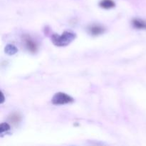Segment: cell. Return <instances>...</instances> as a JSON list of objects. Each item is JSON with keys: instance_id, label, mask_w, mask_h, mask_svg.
Returning <instances> with one entry per match:
<instances>
[{"instance_id": "cell-1", "label": "cell", "mask_w": 146, "mask_h": 146, "mask_svg": "<svg viewBox=\"0 0 146 146\" xmlns=\"http://www.w3.org/2000/svg\"><path fill=\"white\" fill-rule=\"evenodd\" d=\"M76 38V34L72 31H64L61 35L53 34L51 36V41L53 44L57 46H66L71 44Z\"/></svg>"}, {"instance_id": "cell-2", "label": "cell", "mask_w": 146, "mask_h": 146, "mask_svg": "<svg viewBox=\"0 0 146 146\" xmlns=\"http://www.w3.org/2000/svg\"><path fill=\"white\" fill-rule=\"evenodd\" d=\"M73 101H74V99L72 97L62 92H58L56 94L51 100V102L54 105H65V104H70Z\"/></svg>"}, {"instance_id": "cell-3", "label": "cell", "mask_w": 146, "mask_h": 146, "mask_svg": "<svg viewBox=\"0 0 146 146\" xmlns=\"http://www.w3.org/2000/svg\"><path fill=\"white\" fill-rule=\"evenodd\" d=\"M24 42H25L26 47L29 51H31V53H36L37 51V45L33 39H31V37L29 36H26L24 37Z\"/></svg>"}, {"instance_id": "cell-4", "label": "cell", "mask_w": 146, "mask_h": 146, "mask_svg": "<svg viewBox=\"0 0 146 146\" xmlns=\"http://www.w3.org/2000/svg\"><path fill=\"white\" fill-rule=\"evenodd\" d=\"M104 30L105 29H104V27L98 25H93L91 26V27H90L89 29H88V31H89V32L91 33L93 36L100 35V34L104 33Z\"/></svg>"}, {"instance_id": "cell-5", "label": "cell", "mask_w": 146, "mask_h": 146, "mask_svg": "<svg viewBox=\"0 0 146 146\" xmlns=\"http://www.w3.org/2000/svg\"><path fill=\"white\" fill-rule=\"evenodd\" d=\"M133 26L138 29H146V21L140 19H135L132 21Z\"/></svg>"}, {"instance_id": "cell-6", "label": "cell", "mask_w": 146, "mask_h": 146, "mask_svg": "<svg viewBox=\"0 0 146 146\" xmlns=\"http://www.w3.org/2000/svg\"><path fill=\"white\" fill-rule=\"evenodd\" d=\"M100 7L106 9H109L113 8L115 7V2L113 0H102L99 3Z\"/></svg>"}, {"instance_id": "cell-7", "label": "cell", "mask_w": 146, "mask_h": 146, "mask_svg": "<svg viewBox=\"0 0 146 146\" xmlns=\"http://www.w3.org/2000/svg\"><path fill=\"white\" fill-rule=\"evenodd\" d=\"M18 52V48L12 44H8L5 47V53L8 55H14Z\"/></svg>"}, {"instance_id": "cell-8", "label": "cell", "mask_w": 146, "mask_h": 146, "mask_svg": "<svg viewBox=\"0 0 146 146\" xmlns=\"http://www.w3.org/2000/svg\"><path fill=\"white\" fill-rule=\"evenodd\" d=\"M9 120L11 122L14 123H19L21 121V116L19 114L14 113L11 115V117L9 118Z\"/></svg>"}, {"instance_id": "cell-9", "label": "cell", "mask_w": 146, "mask_h": 146, "mask_svg": "<svg viewBox=\"0 0 146 146\" xmlns=\"http://www.w3.org/2000/svg\"><path fill=\"white\" fill-rule=\"evenodd\" d=\"M9 130H10V125H9L8 123H2L0 125V133H1V134H2L3 133L9 131Z\"/></svg>"}, {"instance_id": "cell-10", "label": "cell", "mask_w": 146, "mask_h": 146, "mask_svg": "<svg viewBox=\"0 0 146 146\" xmlns=\"http://www.w3.org/2000/svg\"><path fill=\"white\" fill-rule=\"evenodd\" d=\"M1 104H3L4 101V94H3V93H1Z\"/></svg>"}]
</instances>
